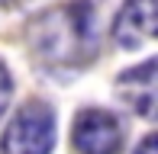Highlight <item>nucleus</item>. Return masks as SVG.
I'll use <instances>...</instances> for the list:
<instances>
[{
    "instance_id": "20e7f679",
    "label": "nucleus",
    "mask_w": 158,
    "mask_h": 154,
    "mask_svg": "<svg viewBox=\"0 0 158 154\" xmlns=\"http://www.w3.org/2000/svg\"><path fill=\"white\" fill-rule=\"evenodd\" d=\"M155 29H158L155 0H126L113 19V42L126 52H135L155 39Z\"/></svg>"
},
{
    "instance_id": "0eeeda50",
    "label": "nucleus",
    "mask_w": 158,
    "mask_h": 154,
    "mask_svg": "<svg viewBox=\"0 0 158 154\" xmlns=\"http://www.w3.org/2000/svg\"><path fill=\"white\" fill-rule=\"evenodd\" d=\"M135 154H158V141H155V135H145V138H142V144L135 148Z\"/></svg>"
},
{
    "instance_id": "7ed1b4c3",
    "label": "nucleus",
    "mask_w": 158,
    "mask_h": 154,
    "mask_svg": "<svg viewBox=\"0 0 158 154\" xmlns=\"http://www.w3.org/2000/svg\"><path fill=\"white\" fill-rule=\"evenodd\" d=\"M74 148L81 154H119L123 125L106 109H84L74 119Z\"/></svg>"
},
{
    "instance_id": "6e6552de",
    "label": "nucleus",
    "mask_w": 158,
    "mask_h": 154,
    "mask_svg": "<svg viewBox=\"0 0 158 154\" xmlns=\"http://www.w3.org/2000/svg\"><path fill=\"white\" fill-rule=\"evenodd\" d=\"M16 3H23V0H0V6H16Z\"/></svg>"
},
{
    "instance_id": "423d86ee",
    "label": "nucleus",
    "mask_w": 158,
    "mask_h": 154,
    "mask_svg": "<svg viewBox=\"0 0 158 154\" xmlns=\"http://www.w3.org/2000/svg\"><path fill=\"white\" fill-rule=\"evenodd\" d=\"M10 96H13V80H10L6 64L0 61V116H3V109H6V103H10Z\"/></svg>"
},
{
    "instance_id": "39448f33",
    "label": "nucleus",
    "mask_w": 158,
    "mask_h": 154,
    "mask_svg": "<svg viewBox=\"0 0 158 154\" xmlns=\"http://www.w3.org/2000/svg\"><path fill=\"white\" fill-rule=\"evenodd\" d=\"M116 96L126 103L132 113L152 119L155 116V58H148L145 64L123 71L116 80Z\"/></svg>"
},
{
    "instance_id": "f03ea898",
    "label": "nucleus",
    "mask_w": 158,
    "mask_h": 154,
    "mask_svg": "<svg viewBox=\"0 0 158 154\" xmlns=\"http://www.w3.org/2000/svg\"><path fill=\"white\" fill-rule=\"evenodd\" d=\"M55 148V109L42 100H32L10 119L0 154H48Z\"/></svg>"
},
{
    "instance_id": "f257e3e1",
    "label": "nucleus",
    "mask_w": 158,
    "mask_h": 154,
    "mask_svg": "<svg viewBox=\"0 0 158 154\" xmlns=\"http://www.w3.org/2000/svg\"><path fill=\"white\" fill-rule=\"evenodd\" d=\"M26 45L48 71H81L97 58V19L87 0L48 6L26 26Z\"/></svg>"
}]
</instances>
